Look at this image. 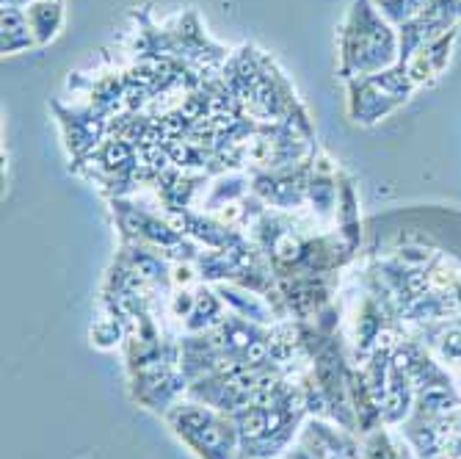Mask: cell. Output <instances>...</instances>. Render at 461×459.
I'll return each instance as SVG.
<instances>
[{
  "mask_svg": "<svg viewBox=\"0 0 461 459\" xmlns=\"http://www.w3.org/2000/svg\"><path fill=\"white\" fill-rule=\"evenodd\" d=\"M338 75L343 80L390 69L401 59L398 28L387 23L375 0H351V9L338 33Z\"/></svg>",
  "mask_w": 461,
  "mask_h": 459,
  "instance_id": "1",
  "label": "cell"
},
{
  "mask_svg": "<svg viewBox=\"0 0 461 459\" xmlns=\"http://www.w3.org/2000/svg\"><path fill=\"white\" fill-rule=\"evenodd\" d=\"M172 435L185 443L199 459H238L240 437L230 412H221L204 401L183 396L163 412Z\"/></svg>",
  "mask_w": 461,
  "mask_h": 459,
  "instance_id": "2",
  "label": "cell"
},
{
  "mask_svg": "<svg viewBox=\"0 0 461 459\" xmlns=\"http://www.w3.org/2000/svg\"><path fill=\"white\" fill-rule=\"evenodd\" d=\"M346 83H348V119L354 124H375L395 108H401L414 92V83L406 72V64H395L382 72L351 78Z\"/></svg>",
  "mask_w": 461,
  "mask_h": 459,
  "instance_id": "3",
  "label": "cell"
},
{
  "mask_svg": "<svg viewBox=\"0 0 461 459\" xmlns=\"http://www.w3.org/2000/svg\"><path fill=\"white\" fill-rule=\"evenodd\" d=\"M53 111L59 116V124H61V131H64L67 150L75 158V163H83V161H86L105 142L111 119L103 116L100 111H95L92 106L64 108L61 103H53Z\"/></svg>",
  "mask_w": 461,
  "mask_h": 459,
  "instance_id": "4",
  "label": "cell"
},
{
  "mask_svg": "<svg viewBox=\"0 0 461 459\" xmlns=\"http://www.w3.org/2000/svg\"><path fill=\"white\" fill-rule=\"evenodd\" d=\"M456 41V31H447L445 36L429 41L426 48L417 50L409 61H406V72L411 78L414 87H423V83H431L434 78H439L450 61V50Z\"/></svg>",
  "mask_w": 461,
  "mask_h": 459,
  "instance_id": "5",
  "label": "cell"
},
{
  "mask_svg": "<svg viewBox=\"0 0 461 459\" xmlns=\"http://www.w3.org/2000/svg\"><path fill=\"white\" fill-rule=\"evenodd\" d=\"M25 17L33 31L36 48H48L64 28L67 20L64 0H33V4L25 6Z\"/></svg>",
  "mask_w": 461,
  "mask_h": 459,
  "instance_id": "6",
  "label": "cell"
},
{
  "mask_svg": "<svg viewBox=\"0 0 461 459\" xmlns=\"http://www.w3.org/2000/svg\"><path fill=\"white\" fill-rule=\"evenodd\" d=\"M36 39L28 25L25 9L20 6H0V50L4 56H14L23 50H33Z\"/></svg>",
  "mask_w": 461,
  "mask_h": 459,
  "instance_id": "7",
  "label": "cell"
},
{
  "mask_svg": "<svg viewBox=\"0 0 461 459\" xmlns=\"http://www.w3.org/2000/svg\"><path fill=\"white\" fill-rule=\"evenodd\" d=\"M338 183H340V188H338V214H334V222H338V235L348 246V252H354L359 243L357 194H354V183L346 172L338 175Z\"/></svg>",
  "mask_w": 461,
  "mask_h": 459,
  "instance_id": "8",
  "label": "cell"
},
{
  "mask_svg": "<svg viewBox=\"0 0 461 459\" xmlns=\"http://www.w3.org/2000/svg\"><path fill=\"white\" fill-rule=\"evenodd\" d=\"M375 6L387 17V23L401 28L420 14L429 6V0H375Z\"/></svg>",
  "mask_w": 461,
  "mask_h": 459,
  "instance_id": "9",
  "label": "cell"
},
{
  "mask_svg": "<svg viewBox=\"0 0 461 459\" xmlns=\"http://www.w3.org/2000/svg\"><path fill=\"white\" fill-rule=\"evenodd\" d=\"M122 341H128V326H124L116 316H105V318L95 321L92 344L97 349H116Z\"/></svg>",
  "mask_w": 461,
  "mask_h": 459,
  "instance_id": "10",
  "label": "cell"
},
{
  "mask_svg": "<svg viewBox=\"0 0 461 459\" xmlns=\"http://www.w3.org/2000/svg\"><path fill=\"white\" fill-rule=\"evenodd\" d=\"M359 459H403V456H401V448L395 445V440L379 427L367 435Z\"/></svg>",
  "mask_w": 461,
  "mask_h": 459,
  "instance_id": "11",
  "label": "cell"
},
{
  "mask_svg": "<svg viewBox=\"0 0 461 459\" xmlns=\"http://www.w3.org/2000/svg\"><path fill=\"white\" fill-rule=\"evenodd\" d=\"M439 349H442V357H445V360L461 363V329L447 332L445 341L439 344Z\"/></svg>",
  "mask_w": 461,
  "mask_h": 459,
  "instance_id": "12",
  "label": "cell"
},
{
  "mask_svg": "<svg viewBox=\"0 0 461 459\" xmlns=\"http://www.w3.org/2000/svg\"><path fill=\"white\" fill-rule=\"evenodd\" d=\"M28 4H33V0H0V6H20V9H25Z\"/></svg>",
  "mask_w": 461,
  "mask_h": 459,
  "instance_id": "13",
  "label": "cell"
}]
</instances>
